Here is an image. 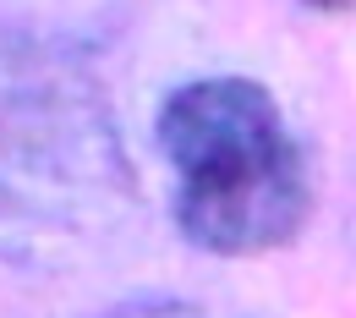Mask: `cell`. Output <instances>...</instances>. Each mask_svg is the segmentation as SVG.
<instances>
[{"label":"cell","mask_w":356,"mask_h":318,"mask_svg":"<svg viewBox=\"0 0 356 318\" xmlns=\"http://www.w3.org/2000/svg\"><path fill=\"white\" fill-rule=\"evenodd\" d=\"M170 220L214 258H258L296 241L312 214V170L280 99L258 77H197L159 104Z\"/></svg>","instance_id":"1"},{"label":"cell","mask_w":356,"mask_h":318,"mask_svg":"<svg viewBox=\"0 0 356 318\" xmlns=\"http://www.w3.org/2000/svg\"><path fill=\"white\" fill-rule=\"evenodd\" d=\"M99 318H214L203 302H186V296H132V302H115Z\"/></svg>","instance_id":"2"},{"label":"cell","mask_w":356,"mask_h":318,"mask_svg":"<svg viewBox=\"0 0 356 318\" xmlns=\"http://www.w3.org/2000/svg\"><path fill=\"white\" fill-rule=\"evenodd\" d=\"M302 6H312V11H346L351 0H302Z\"/></svg>","instance_id":"3"}]
</instances>
